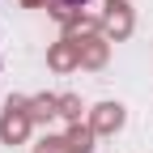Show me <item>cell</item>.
<instances>
[{
	"mask_svg": "<svg viewBox=\"0 0 153 153\" xmlns=\"http://www.w3.org/2000/svg\"><path fill=\"white\" fill-rule=\"evenodd\" d=\"M60 4H72V9H81V4H89V0H60Z\"/></svg>",
	"mask_w": 153,
	"mask_h": 153,
	"instance_id": "obj_1",
	"label": "cell"
}]
</instances>
